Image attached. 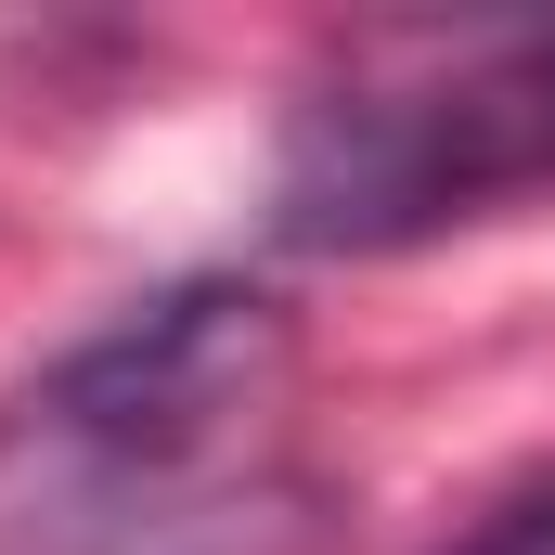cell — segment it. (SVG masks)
<instances>
[{"label": "cell", "instance_id": "obj_1", "mask_svg": "<svg viewBox=\"0 0 555 555\" xmlns=\"http://www.w3.org/2000/svg\"><path fill=\"white\" fill-rule=\"evenodd\" d=\"M555 194V26L452 39L414 78H349L284 142V246H414Z\"/></svg>", "mask_w": 555, "mask_h": 555}, {"label": "cell", "instance_id": "obj_2", "mask_svg": "<svg viewBox=\"0 0 555 555\" xmlns=\"http://www.w3.org/2000/svg\"><path fill=\"white\" fill-rule=\"evenodd\" d=\"M452 555H555V491H530V504H504V517H478Z\"/></svg>", "mask_w": 555, "mask_h": 555}]
</instances>
